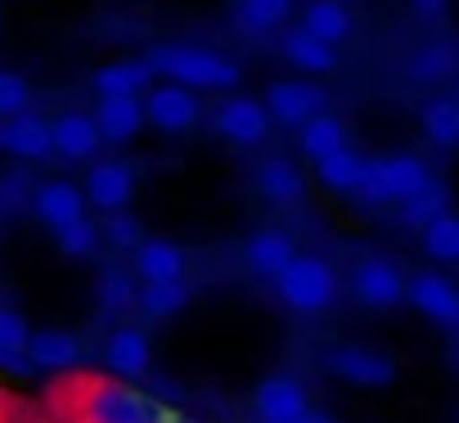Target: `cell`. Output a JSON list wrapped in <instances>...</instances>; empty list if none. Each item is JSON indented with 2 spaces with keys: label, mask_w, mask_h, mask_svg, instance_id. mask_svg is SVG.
Instances as JSON below:
<instances>
[{
  "label": "cell",
  "mask_w": 459,
  "mask_h": 423,
  "mask_svg": "<svg viewBox=\"0 0 459 423\" xmlns=\"http://www.w3.org/2000/svg\"><path fill=\"white\" fill-rule=\"evenodd\" d=\"M432 180L428 162L414 153H392V158H365L360 167V185H356V203L365 207H401L405 198H414L423 185Z\"/></svg>",
  "instance_id": "3"
},
{
  "label": "cell",
  "mask_w": 459,
  "mask_h": 423,
  "mask_svg": "<svg viewBox=\"0 0 459 423\" xmlns=\"http://www.w3.org/2000/svg\"><path fill=\"white\" fill-rule=\"evenodd\" d=\"M253 410H257L262 423H302L307 410H311V401H307V387H302L298 378H289V374H271V378L257 387Z\"/></svg>",
  "instance_id": "13"
},
{
  "label": "cell",
  "mask_w": 459,
  "mask_h": 423,
  "mask_svg": "<svg viewBox=\"0 0 459 423\" xmlns=\"http://www.w3.org/2000/svg\"><path fill=\"white\" fill-rule=\"evenodd\" d=\"M325 365L329 374H338L342 383L351 387H387L396 378V360L378 347H360V342H342V347H329L325 351Z\"/></svg>",
  "instance_id": "5"
},
{
  "label": "cell",
  "mask_w": 459,
  "mask_h": 423,
  "mask_svg": "<svg viewBox=\"0 0 459 423\" xmlns=\"http://www.w3.org/2000/svg\"><path fill=\"white\" fill-rule=\"evenodd\" d=\"M266 113H271V122H280V126H307L311 117H320V113H329V95L316 86V82H298V77H289V82H275L271 91H266Z\"/></svg>",
  "instance_id": "8"
},
{
  "label": "cell",
  "mask_w": 459,
  "mask_h": 423,
  "mask_svg": "<svg viewBox=\"0 0 459 423\" xmlns=\"http://www.w3.org/2000/svg\"><path fill=\"white\" fill-rule=\"evenodd\" d=\"M298 28L338 50V46L351 37V10H347V5H333V0H307Z\"/></svg>",
  "instance_id": "26"
},
{
  "label": "cell",
  "mask_w": 459,
  "mask_h": 423,
  "mask_svg": "<svg viewBox=\"0 0 459 423\" xmlns=\"http://www.w3.org/2000/svg\"><path fill=\"white\" fill-rule=\"evenodd\" d=\"M455 369H459V360H455Z\"/></svg>",
  "instance_id": "46"
},
{
  "label": "cell",
  "mask_w": 459,
  "mask_h": 423,
  "mask_svg": "<svg viewBox=\"0 0 459 423\" xmlns=\"http://www.w3.org/2000/svg\"><path fill=\"white\" fill-rule=\"evenodd\" d=\"M441 212H450V189L441 185V180H428L414 198H405L401 207H396V221L405 226V230H423V226H432Z\"/></svg>",
  "instance_id": "30"
},
{
  "label": "cell",
  "mask_w": 459,
  "mask_h": 423,
  "mask_svg": "<svg viewBox=\"0 0 459 423\" xmlns=\"http://www.w3.org/2000/svg\"><path fill=\"white\" fill-rule=\"evenodd\" d=\"M28 104H32V86L14 68H0V122H14L19 113H28Z\"/></svg>",
  "instance_id": "35"
},
{
  "label": "cell",
  "mask_w": 459,
  "mask_h": 423,
  "mask_svg": "<svg viewBox=\"0 0 459 423\" xmlns=\"http://www.w3.org/2000/svg\"><path fill=\"white\" fill-rule=\"evenodd\" d=\"M32 212H37V221L55 235V230H64V226H73V221L86 217V194L73 180H46L32 194Z\"/></svg>",
  "instance_id": "14"
},
{
  "label": "cell",
  "mask_w": 459,
  "mask_h": 423,
  "mask_svg": "<svg viewBox=\"0 0 459 423\" xmlns=\"http://www.w3.org/2000/svg\"><path fill=\"white\" fill-rule=\"evenodd\" d=\"M135 298H140V280L126 266H104L95 275V306L104 320H122L126 311H135Z\"/></svg>",
  "instance_id": "25"
},
{
  "label": "cell",
  "mask_w": 459,
  "mask_h": 423,
  "mask_svg": "<svg viewBox=\"0 0 459 423\" xmlns=\"http://www.w3.org/2000/svg\"><path fill=\"white\" fill-rule=\"evenodd\" d=\"M298 149H302V158H311V162H325L329 153L351 149V144H347V126H342V117L320 113V117H311L307 126H298Z\"/></svg>",
  "instance_id": "28"
},
{
  "label": "cell",
  "mask_w": 459,
  "mask_h": 423,
  "mask_svg": "<svg viewBox=\"0 0 459 423\" xmlns=\"http://www.w3.org/2000/svg\"><path fill=\"white\" fill-rule=\"evenodd\" d=\"M257 194L266 203H275V207H298L307 198V176L289 158H266L257 167Z\"/></svg>",
  "instance_id": "22"
},
{
  "label": "cell",
  "mask_w": 459,
  "mask_h": 423,
  "mask_svg": "<svg viewBox=\"0 0 459 423\" xmlns=\"http://www.w3.org/2000/svg\"><path fill=\"white\" fill-rule=\"evenodd\" d=\"M351 293L369 311H392L405 302V275L387 257H360L351 271Z\"/></svg>",
  "instance_id": "11"
},
{
  "label": "cell",
  "mask_w": 459,
  "mask_h": 423,
  "mask_svg": "<svg viewBox=\"0 0 459 423\" xmlns=\"http://www.w3.org/2000/svg\"><path fill=\"white\" fill-rule=\"evenodd\" d=\"M419 126H423V135L437 149H455L459 144V108H455V99L450 95H432L419 108Z\"/></svg>",
  "instance_id": "31"
},
{
  "label": "cell",
  "mask_w": 459,
  "mask_h": 423,
  "mask_svg": "<svg viewBox=\"0 0 459 423\" xmlns=\"http://www.w3.org/2000/svg\"><path fill=\"white\" fill-rule=\"evenodd\" d=\"M293 257H298V248H293V239H289L284 230H257V235L244 244V266H248L253 275L271 280V284L289 271Z\"/></svg>",
  "instance_id": "19"
},
{
  "label": "cell",
  "mask_w": 459,
  "mask_h": 423,
  "mask_svg": "<svg viewBox=\"0 0 459 423\" xmlns=\"http://www.w3.org/2000/svg\"><path fill=\"white\" fill-rule=\"evenodd\" d=\"M423 239V253L441 266H459V212H441L432 226L419 230Z\"/></svg>",
  "instance_id": "32"
},
{
  "label": "cell",
  "mask_w": 459,
  "mask_h": 423,
  "mask_svg": "<svg viewBox=\"0 0 459 423\" xmlns=\"http://www.w3.org/2000/svg\"><path fill=\"white\" fill-rule=\"evenodd\" d=\"M91 86L100 99H144L153 86V68H149V59H117V64L95 68Z\"/></svg>",
  "instance_id": "15"
},
{
  "label": "cell",
  "mask_w": 459,
  "mask_h": 423,
  "mask_svg": "<svg viewBox=\"0 0 459 423\" xmlns=\"http://www.w3.org/2000/svg\"><path fill=\"white\" fill-rule=\"evenodd\" d=\"M410 77L419 86H437V82H450L459 77V46L455 41H428L410 55Z\"/></svg>",
  "instance_id": "27"
},
{
  "label": "cell",
  "mask_w": 459,
  "mask_h": 423,
  "mask_svg": "<svg viewBox=\"0 0 459 423\" xmlns=\"http://www.w3.org/2000/svg\"><path fill=\"white\" fill-rule=\"evenodd\" d=\"M32 342V324L23 311L14 306H0V356H14V351H28Z\"/></svg>",
  "instance_id": "37"
},
{
  "label": "cell",
  "mask_w": 459,
  "mask_h": 423,
  "mask_svg": "<svg viewBox=\"0 0 459 423\" xmlns=\"http://www.w3.org/2000/svg\"><path fill=\"white\" fill-rule=\"evenodd\" d=\"M28 360L46 374H73L82 365V338L68 329H37L28 342Z\"/></svg>",
  "instance_id": "18"
},
{
  "label": "cell",
  "mask_w": 459,
  "mask_h": 423,
  "mask_svg": "<svg viewBox=\"0 0 459 423\" xmlns=\"http://www.w3.org/2000/svg\"><path fill=\"white\" fill-rule=\"evenodd\" d=\"M302 423H338L333 414H325V410H307V419Z\"/></svg>",
  "instance_id": "40"
},
{
  "label": "cell",
  "mask_w": 459,
  "mask_h": 423,
  "mask_svg": "<svg viewBox=\"0 0 459 423\" xmlns=\"http://www.w3.org/2000/svg\"><path fill=\"white\" fill-rule=\"evenodd\" d=\"M280 55H284L298 73H311V77H325V73L338 68V50L325 46V41H316V37L302 32V28H284V32H280Z\"/></svg>",
  "instance_id": "23"
},
{
  "label": "cell",
  "mask_w": 459,
  "mask_h": 423,
  "mask_svg": "<svg viewBox=\"0 0 459 423\" xmlns=\"http://www.w3.org/2000/svg\"><path fill=\"white\" fill-rule=\"evenodd\" d=\"M5 419H10V401H5V396H0V423H5Z\"/></svg>",
  "instance_id": "41"
},
{
  "label": "cell",
  "mask_w": 459,
  "mask_h": 423,
  "mask_svg": "<svg viewBox=\"0 0 459 423\" xmlns=\"http://www.w3.org/2000/svg\"><path fill=\"white\" fill-rule=\"evenodd\" d=\"M149 68L153 77H167L171 86H185V91H235L244 82L239 64L225 59L216 50H203V46H180V41H162L153 46L149 55Z\"/></svg>",
  "instance_id": "2"
},
{
  "label": "cell",
  "mask_w": 459,
  "mask_h": 423,
  "mask_svg": "<svg viewBox=\"0 0 459 423\" xmlns=\"http://www.w3.org/2000/svg\"><path fill=\"white\" fill-rule=\"evenodd\" d=\"M50 140H55V153L68 162H95V153L104 144L91 113H59L50 122Z\"/></svg>",
  "instance_id": "17"
},
{
  "label": "cell",
  "mask_w": 459,
  "mask_h": 423,
  "mask_svg": "<svg viewBox=\"0 0 459 423\" xmlns=\"http://www.w3.org/2000/svg\"><path fill=\"white\" fill-rule=\"evenodd\" d=\"M333 5H351V0H333Z\"/></svg>",
  "instance_id": "45"
},
{
  "label": "cell",
  "mask_w": 459,
  "mask_h": 423,
  "mask_svg": "<svg viewBox=\"0 0 459 423\" xmlns=\"http://www.w3.org/2000/svg\"><path fill=\"white\" fill-rule=\"evenodd\" d=\"M104 365H108V374L122 378V383L144 378L149 365H153V342H149V333H144L140 324H117V329L108 333V342H104Z\"/></svg>",
  "instance_id": "12"
},
{
  "label": "cell",
  "mask_w": 459,
  "mask_h": 423,
  "mask_svg": "<svg viewBox=\"0 0 459 423\" xmlns=\"http://www.w3.org/2000/svg\"><path fill=\"white\" fill-rule=\"evenodd\" d=\"M5 149L23 162H46L55 153V140H50V122L41 113H19L14 122H5Z\"/></svg>",
  "instance_id": "24"
},
{
  "label": "cell",
  "mask_w": 459,
  "mask_h": 423,
  "mask_svg": "<svg viewBox=\"0 0 459 423\" xmlns=\"http://www.w3.org/2000/svg\"><path fill=\"white\" fill-rule=\"evenodd\" d=\"M360 167H365V158H360L356 149H338V153H329L325 162H316V176H320V185H329L333 194H356Z\"/></svg>",
  "instance_id": "33"
},
{
  "label": "cell",
  "mask_w": 459,
  "mask_h": 423,
  "mask_svg": "<svg viewBox=\"0 0 459 423\" xmlns=\"http://www.w3.org/2000/svg\"><path fill=\"white\" fill-rule=\"evenodd\" d=\"M450 99H455V108H459V77H455V91H450Z\"/></svg>",
  "instance_id": "42"
},
{
  "label": "cell",
  "mask_w": 459,
  "mask_h": 423,
  "mask_svg": "<svg viewBox=\"0 0 459 423\" xmlns=\"http://www.w3.org/2000/svg\"><path fill=\"white\" fill-rule=\"evenodd\" d=\"M212 126H216V135L230 140V144H262V140L271 135V113H266V104L253 99V95H230V99L216 104Z\"/></svg>",
  "instance_id": "10"
},
{
  "label": "cell",
  "mask_w": 459,
  "mask_h": 423,
  "mask_svg": "<svg viewBox=\"0 0 459 423\" xmlns=\"http://www.w3.org/2000/svg\"><path fill=\"white\" fill-rule=\"evenodd\" d=\"M298 10V0H235L230 14H235V28L244 37H271V32H284L289 19Z\"/></svg>",
  "instance_id": "20"
},
{
  "label": "cell",
  "mask_w": 459,
  "mask_h": 423,
  "mask_svg": "<svg viewBox=\"0 0 459 423\" xmlns=\"http://www.w3.org/2000/svg\"><path fill=\"white\" fill-rule=\"evenodd\" d=\"M275 298L298 311V315H320L338 302V271L325 262V257H311V253H298L289 262V271L275 280Z\"/></svg>",
  "instance_id": "4"
},
{
  "label": "cell",
  "mask_w": 459,
  "mask_h": 423,
  "mask_svg": "<svg viewBox=\"0 0 459 423\" xmlns=\"http://www.w3.org/2000/svg\"><path fill=\"white\" fill-rule=\"evenodd\" d=\"M0 144H5V122H0Z\"/></svg>",
  "instance_id": "44"
},
{
  "label": "cell",
  "mask_w": 459,
  "mask_h": 423,
  "mask_svg": "<svg viewBox=\"0 0 459 423\" xmlns=\"http://www.w3.org/2000/svg\"><path fill=\"white\" fill-rule=\"evenodd\" d=\"M144 122L158 126V131H167V135H180V131H194L203 122V104H198L194 91L171 86V82H158L144 95Z\"/></svg>",
  "instance_id": "9"
},
{
  "label": "cell",
  "mask_w": 459,
  "mask_h": 423,
  "mask_svg": "<svg viewBox=\"0 0 459 423\" xmlns=\"http://www.w3.org/2000/svg\"><path fill=\"white\" fill-rule=\"evenodd\" d=\"M100 239H108V248H117V253H135L144 244V230H140V221L131 217V212H113V217L100 226Z\"/></svg>",
  "instance_id": "36"
},
{
  "label": "cell",
  "mask_w": 459,
  "mask_h": 423,
  "mask_svg": "<svg viewBox=\"0 0 459 423\" xmlns=\"http://www.w3.org/2000/svg\"><path fill=\"white\" fill-rule=\"evenodd\" d=\"M194 289L185 280H167V284H140V298H135V311L144 320H171L189 306Z\"/></svg>",
  "instance_id": "29"
},
{
  "label": "cell",
  "mask_w": 459,
  "mask_h": 423,
  "mask_svg": "<svg viewBox=\"0 0 459 423\" xmlns=\"http://www.w3.org/2000/svg\"><path fill=\"white\" fill-rule=\"evenodd\" d=\"M91 117H95L100 140L126 144V140H135L140 126H144V99H95Z\"/></svg>",
  "instance_id": "21"
},
{
  "label": "cell",
  "mask_w": 459,
  "mask_h": 423,
  "mask_svg": "<svg viewBox=\"0 0 459 423\" xmlns=\"http://www.w3.org/2000/svg\"><path fill=\"white\" fill-rule=\"evenodd\" d=\"M82 194L95 212H104V217L126 212V203L135 198V167L122 162V158H95L86 180H82Z\"/></svg>",
  "instance_id": "6"
},
{
  "label": "cell",
  "mask_w": 459,
  "mask_h": 423,
  "mask_svg": "<svg viewBox=\"0 0 459 423\" xmlns=\"http://www.w3.org/2000/svg\"><path fill=\"white\" fill-rule=\"evenodd\" d=\"M446 5H450V0H410L414 19H423V23H437V19L446 14Z\"/></svg>",
  "instance_id": "39"
},
{
  "label": "cell",
  "mask_w": 459,
  "mask_h": 423,
  "mask_svg": "<svg viewBox=\"0 0 459 423\" xmlns=\"http://www.w3.org/2000/svg\"><path fill=\"white\" fill-rule=\"evenodd\" d=\"M55 244H59V253L64 257H91L104 239H100V226L91 221V217H82V221H73V226H64V230H55Z\"/></svg>",
  "instance_id": "34"
},
{
  "label": "cell",
  "mask_w": 459,
  "mask_h": 423,
  "mask_svg": "<svg viewBox=\"0 0 459 423\" xmlns=\"http://www.w3.org/2000/svg\"><path fill=\"white\" fill-rule=\"evenodd\" d=\"M50 401L64 423H171L176 414L144 387L113 374H73L50 392Z\"/></svg>",
  "instance_id": "1"
},
{
  "label": "cell",
  "mask_w": 459,
  "mask_h": 423,
  "mask_svg": "<svg viewBox=\"0 0 459 423\" xmlns=\"http://www.w3.org/2000/svg\"><path fill=\"white\" fill-rule=\"evenodd\" d=\"M405 302L419 315H428L432 324L459 333V284L455 280H446L437 271H419V275L405 280Z\"/></svg>",
  "instance_id": "7"
},
{
  "label": "cell",
  "mask_w": 459,
  "mask_h": 423,
  "mask_svg": "<svg viewBox=\"0 0 459 423\" xmlns=\"http://www.w3.org/2000/svg\"><path fill=\"white\" fill-rule=\"evenodd\" d=\"M171 423H194V419H185V414H171Z\"/></svg>",
  "instance_id": "43"
},
{
  "label": "cell",
  "mask_w": 459,
  "mask_h": 423,
  "mask_svg": "<svg viewBox=\"0 0 459 423\" xmlns=\"http://www.w3.org/2000/svg\"><path fill=\"white\" fill-rule=\"evenodd\" d=\"M32 185H28V176L23 171H14V176H5V180H0V207H19V203H32Z\"/></svg>",
  "instance_id": "38"
},
{
  "label": "cell",
  "mask_w": 459,
  "mask_h": 423,
  "mask_svg": "<svg viewBox=\"0 0 459 423\" xmlns=\"http://www.w3.org/2000/svg\"><path fill=\"white\" fill-rule=\"evenodd\" d=\"M185 248L171 244V239H144L135 253H131V275L140 284H167V280H185Z\"/></svg>",
  "instance_id": "16"
}]
</instances>
